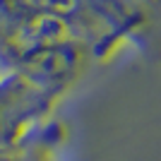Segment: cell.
Returning <instances> with one entry per match:
<instances>
[{"mask_svg":"<svg viewBox=\"0 0 161 161\" xmlns=\"http://www.w3.org/2000/svg\"><path fill=\"white\" fill-rule=\"evenodd\" d=\"M58 128H36L22 140V161H55Z\"/></svg>","mask_w":161,"mask_h":161,"instance_id":"cell-1","label":"cell"},{"mask_svg":"<svg viewBox=\"0 0 161 161\" xmlns=\"http://www.w3.org/2000/svg\"><path fill=\"white\" fill-rule=\"evenodd\" d=\"M135 3H147V5H161V0H135Z\"/></svg>","mask_w":161,"mask_h":161,"instance_id":"cell-2","label":"cell"}]
</instances>
